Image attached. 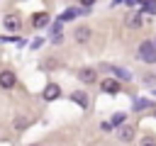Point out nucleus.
Instances as JSON below:
<instances>
[{
    "label": "nucleus",
    "mask_w": 156,
    "mask_h": 146,
    "mask_svg": "<svg viewBox=\"0 0 156 146\" xmlns=\"http://www.w3.org/2000/svg\"><path fill=\"white\" fill-rule=\"evenodd\" d=\"M136 56L146 63H156V41H141Z\"/></svg>",
    "instance_id": "f257e3e1"
},
{
    "label": "nucleus",
    "mask_w": 156,
    "mask_h": 146,
    "mask_svg": "<svg viewBox=\"0 0 156 146\" xmlns=\"http://www.w3.org/2000/svg\"><path fill=\"white\" fill-rule=\"evenodd\" d=\"M2 27H5L7 32H17V29L22 27V19H20V15H7V17L2 19Z\"/></svg>",
    "instance_id": "f03ea898"
},
{
    "label": "nucleus",
    "mask_w": 156,
    "mask_h": 146,
    "mask_svg": "<svg viewBox=\"0 0 156 146\" xmlns=\"http://www.w3.org/2000/svg\"><path fill=\"white\" fill-rule=\"evenodd\" d=\"M15 83H17V78L12 71H0V88L10 90V88H15Z\"/></svg>",
    "instance_id": "7ed1b4c3"
},
{
    "label": "nucleus",
    "mask_w": 156,
    "mask_h": 146,
    "mask_svg": "<svg viewBox=\"0 0 156 146\" xmlns=\"http://www.w3.org/2000/svg\"><path fill=\"white\" fill-rule=\"evenodd\" d=\"M117 139H119V141H124V144H129V141L134 139V127H132V124H124V127H119V131H117Z\"/></svg>",
    "instance_id": "20e7f679"
},
{
    "label": "nucleus",
    "mask_w": 156,
    "mask_h": 146,
    "mask_svg": "<svg viewBox=\"0 0 156 146\" xmlns=\"http://www.w3.org/2000/svg\"><path fill=\"white\" fill-rule=\"evenodd\" d=\"M78 78H80L83 83H88V85H90V83H95V80H98V73H95L93 68H80V71H78Z\"/></svg>",
    "instance_id": "39448f33"
},
{
    "label": "nucleus",
    "mask_w": 156,
    "mask_h": 146,
    "mask_svg": "<svg viewBox=\"0 0 156 146\" xmlns=\"http://www.w3.org/2000/svg\"><path fill=\"white\" fill-rule=\"evenodd\" d=\"M61 95V88L56 85V83H49L46 88H44V100H56Z\"/></svg>",
    "instance_id": "423d86ee"
},
{
    "label": "nucleus",
    "mask_w": 156,
    "mask_h": 146,
    "mask_svg": "<svg viewBox=\"0 0 156 146\" xmlns=\"http://www.w3.org/2000/svg\"><path fill=\"white\" fill-rule=\"evenodd\" d=\"M88 39H90V29H88V27H78V29H76V41H78V44H85Z\"/></svg>",
    "instance_id": "0eeeda50"
},
{
    "label": "nucleus",
    "mask_w": 156,
    "mask_h": 146,
    "mask_svg": "<svg viewBox=\"0 0 156 146\" xmlns=\"http://www.w3.org/2000/svg\"><path fill=\"white\" fill-rule=\"evenodd\" d=\"M32 22H34V27H46V24H49V15H46V12H37V15L32 17Z\"/></svg>",
    "instance_id": "6e6552de"
},
{
    "label": "nucleus",
    "mask_w": 156,
    "mask_h": 146,
    "mask_svg": "<svg viewBox=\"0 0 156 146\" xmlns=\"http://www.w3.org/2000/svg\"><path fill=\"white\" fill-rule=\"evenodd\" d=\"M71 100H73V102H78L80 107H88V95H85L83 90H76V92L71 95Z\"/></svg>",
    "instance_id": "1a4fd4ad"
},
{
    "label": "nucleus",
    "mask_w": 156,
    "mask_h": 146,
    "mask_svg": "<svg viewBox=\"0 0 156 146\" xmlns=\"http://www.w3.org/2000/svg\"><path fill=\"white\" fill-rule=\"evenodd\" d=\"M102 90L105 92H119V83L117 80H102Z\"/></svg>",
    "instance_id": "9d476101"
},
{
    "label": "nucleus",
    "mask_w": 156,
    "mask_h": 146,
    "mask_svg": "<svg viewBox=\"0 0 156 146\" xmlns=\"http://www.w3.org/2000/svg\"><path fill=\"white\" fill-rule=\"evenodd\" d=\"M127 24H132V27H139V24H141L139 15H129V17H127Z\"/></svg>",
    "instance_id": "9b49d317"
},
{
    "label": "nucleus",
    "mask_w": 156,
    "mask_h": 146,
    "mask_svg": "<svg viewBox=\"0 0 156 146\" xmlns=\"http://www.w3.org/2000/svg\"><path fill=\"white\" fill-rule=\"evenodd\" d=\"M12 127H15V129H17V131H20V129H24V127H27V119H24V117H17V119H15V124H12Z\"/></svg>",
    "instance_id": "f8f14e48"
},
{
    "label": "nucleus",
    "mask_w": 156,
    "mask_h": 146,
    "mask_svg": "<svg viewBox=\"0 0 156 146\" xmlns=\"http://www.w3.org/2000/svg\"><path fill=\"white\" fill-rule=\"evenodd\" d=\"M144 10L146 12H156V0H146L144 2Z\"/></svg>",
    "instance_id": "ddd939ff"
},
{
    "label": "nucleus",
    "mask_w": 156,
    "mask_h": 146,
    "mask_svg": "<svg viewBox=\"0 0 156 146\" xmlns=\"http://www.w3.org/2000/svg\"><path fill=\"white\" fill-rule=\"evenodd\" d=\"M119 122H124V114H122V112H117V114L112 117V124H119Z\"/></svg>",
    "instance_id": "4468645a"
},
{
    "label": "nucleus",
    "mask_w": 156,
    "mask_h": 146,
    "mask_svg": "<svg viewBox=\"0 0 156 146\" xmlns=\"http://www.w3.org/2000/svg\"><path fill=\"white\" fill-rule=\"evenodd\" d=\"M146 105H149V102H146V100H139V102H136V105H134V109H144V107H146Z\"/></svg>",
    "instance_id": "2eb2a0df"
},
{
    "label": "nucleus",
    "mask_w": 156,
    "mask_h": 146,
    "mask_svg": "<svg viewBox=\"0 0 156 146\" xmlns=\"http://www.w3.org/2000/svg\"><path fill=\"white\" fill-rule=\"evenodd\" d=\"M73 15H76V10H68V12H63V17H61V19H71Z\"/></svg>",
    "instance_id": "dca6fc26"
},
{
    "label": "nucleus",
    "mask_w": 156,
    "mask_h": 146,
    "mask_svg": "<svg viewBox=\"0 0 156 146\" xmlns=\"http://www.w3.org/2000/svg\"><path fill=\"white\" fill-rule=\"evenodd\" d=\"M141 146H154V139H151V136H146V139H144V144H141Z\"/></svg>",
    "instance_id": "f3484780"
},
{
    "label": "nucleus",
    "mask_w": 156,
    "mask_h": 146,
    "mask_svg": "<svg viewBox=\"0 0 156 146\" xmlns=\"http://www.w3.org/2000/svg\"><path fill=\"white\" fill-rule=\"evenodd\" d=\"M141 0H127V5H139Z\"/></svg>",
    "instance_id": "a211bd4d"
},
{
    "label": "nucleus",
    "mask_w": 156,
    "mask_h": 146,
    "mask_svg": "<svg viewBox=\"0 0 156 146\" xmlns=\"http://www.w3.org/2000/svg\"><path fill=\"white\" fill-rule=\"evenodd\" d=\"M93 2H95V0H83V5H93Z\"/></svg>",
    "instance_id": "6ab92c4d"
},
{
    "label": "nucleus",
    "mask_w": 156,
    "mask_h": 146,
    "mask_svg": "<svg viewBox=\"0 0 156 146\" xmlns=\"http://www.w3.org/2000/svg\"><path fill=\"white\" fill-rule=\"evenodd\" d=\"M117 2H122V0H115V5H117Z\"/></svg>",
    "instance_id": "aec40b11"
}]
</instances>
